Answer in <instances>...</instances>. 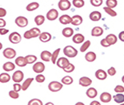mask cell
<instances>
[{
  "label": "cell",
  "mask_w": 124,
  "mask_h": 105,
  "mask_svg": "<svg viewBox=\"0 0 124 105\" xmlns=\"http://www.w3.org/2000/svg\"><path fill=\"white\" fill-rule=\"evenodd\" d=\"M41 33V30L38 28L33 27L26 31L24 34V37L26 39H30L39 36Z\"/></svg>",
  "instance_id": "cell-1"
},
{
  "label": "cell",
  "mask_w": 124,
  "mask_h": 105,
  "mask_svg": "<svg viewBox=\"0 0 124 105\" xmlns=\"http://www.w3.org/2000/svg\"><path fill=\"white\" fill-rule=\"evenodd\" d=\"M64 54L67 57L69 58H74L76 57L78 54V51L72 46H67L64 48Z\"/></svg>",
  "instance_id": "cell-2"
},
{
  "label": "cell",
  "mask_w": 124,
  "mask_h": 105,
  "mask_svg": "<svg viewBox=\"0 0 124 105\" xmlns=\"http://www.w3.org/2000/svg\"><path fill=\"white\" fill-rule=\"evenodd\" d=\"M63 85L57 81H53L50 83L48 85V88L50 91L53 92H57L61 90Z\"/></svg>",
  "instance_id": "cell-3"
},
{
  "label": "cell",
  "mask_w": 124,
  "mask_h": 105,
  "mask_svg": "<svg viewBox=\"0 0 124 105\" xmlns=\"http://www.w3.org/2000/svg\"><path fill=\"white\" fill-rule=\"evenodd\" d=\"M8 39L10 43L13 44H17L21 41L22 37L19 33L14 32L9 35Z\"/></svg>",
  "instance_id": "cell-4"
},
{
  "label": "cell",
  "mask_w": 124,
  "mask_h": 105,
  "mask_svg": "<svg viewBox=\"0 0 124 105\" xmlns=\"http://www.w3.org/2000/svg\"><path fill=\"white\" fill-rule=\"evenodd\" d=\"M3 55L6 58L12 59L16 55V52L11 48H7L5 49L3 52Z\"/></svg>",
  "instance_id": "cell-5"
},
{
  "label": "cell",
  "mask_w": 124,
  "mask_h": 105,
  "mask_svg": "<svg viewBox=\"0 0 124 105\" xmlns=\"http://www.w3.org/2000/svg\"><path fill=\"white\" fill-rule=\"evenodd\" d=\"M15 23L18 27H24L27 26L28 24V20L26 18L20 16L16 18Z\"/></svg>",
  "instance_id": "cell-6"
},
{
  "label": "cell",
  "mask_w": 124,
  "mask_h": 105,
  "mask_svg": "<svg viewBox=\"0 0 124 105\" xmlns=\"http://www.w3.org/2000/svg\"><path fill=\"white\" fill-rule=\"evenodd\" d=\"M70 63V62L69 60L64 57H60V58L58 59L56 62L57 66L60 68L62 69V70L66 68L69 65Z\"/></svg>",
  "instance_id": "cell-7"
},
{
  "label": "cell",
  "mask_w": 124,
  "mask_h": 105,
  "mask_svg": "<svg viewBox=\"0 0 124 105\" xmlns=\"http://www.w3.org/2000/svg\"><path fill=\"white\" fill-rule=\"evenodd\" d=\"M24 73L20 70L15 71L12 76V79L16 83L21 82L24 78Z\"/></svg>",
  "instance_id": "cell-8"
},
{
  "label": "cell",
  "mask_w": 124,
  "mask_h": 105,
  "mask_svg": "<svg viewBox=\"0 0 124 105\" xmlns=\"http://www.w3.org/2000/svg\"><path fill=\"white\" fill-rule=\"evenodd\" d=\"M71 6L70 2L68 0H61L58 3L59 9L62 11H65L69 9Z\"/></svg>",
  "instance_id": "cell-9"
},
{
  "label": "cell",
  "mask_w": 124,
  "mask_h": 105,
  "mask_svg": "<svg viewBox=\"0 0 124 105\" xmlns=\"http://www.w3.org/2000/svg\"><path fill=\"white\" fill-rule=\"evenodd\" d=\"M59 13L58 11L55 9H51L46 14V18L50 21H53L58 18Z\"/></svg>",
  "instance_id": "cell-10"
},
{
  "label": "cell",
  "mask_w": 124,
  "mask_h": 105,
  "mask_svg": "<svg viewBox=\"0 0 124 105\" xmlns=\"http://www.w3.org/2000/svg\"><path fill=\"white\" fill-rule=\"evenodd\" d=\"M33 71L37 73H41L45 70V66L44 64L42 62H37L33 66Z\"/></svg>",
  "instance_id": "cell-11"
},
{
  "label": "cell",
  "mask_w": 124,
  "mask_h": 105,
  "mask_svg": "<svg viewBox=\"0 0 124 105\" xmlns=\"http://www.w3.org/2000/svg\"><path fill=\"white\" fill-rule=\"evenodd\" d=\"M79 84L82 87H87L90 85L92 83V81L89 77H82L79 80Z\"/></svg>",
  "instance_id": "cell-12"
},
{
  "label": "cell",
  "mask_w": 124,
  "mask_h": 105,
  "mask_svg": "<svg viewBox=\"0 0 124 105\" xmlns=\"http://www.w3.org/2000/svg\"><path fill=\"white\" fill-rule=\"evenodd\" d=\"M52 36L48 32H43L41 33L39 36L40 40L43 43H47L51 40Z\"/></svg>",
  "instance_id": "cell-13"
},
{
  "label": "cell",
  "mask_w": 124,
  "mask_h": 105,
  "mask_svg": "<svg viewBox=\"0 0 124 105\" xmlns=\"http://www.w3.org/2000/svg\"><path fill=\"white\" fill-rule=\"evenodd\" d=\"M52 54L50 52L45 50L41 53L40 57L43 61L46 62H49L51 60Z\"/></svg>",
  "instance_id": "cell-14"
},
{
  "label": "cell",
  "mask_w": 124,
  "mask_h": 105,
  "mask_svg": "<svg viewBox=\"0 0 124 105\" xmlns=\"http://www.w3.org/2000/svg\"><path fill=\"white\" fill-rule=\"evenodd\" d=\"M100 98L102 102L107 103L111 101L112 96L111 94L108 93L104 92L101 94Z\"/></svg>",
  "instance_id": "cell-15"
},
{
  "label": "cell",
  "mask_w": 124,
  "mask_h": 105,
  "mask_svg": "<svg viewBox=\"0 0 124 105\" xmlns=\"http://www.w3.org/2000/svg\"><path fill=\"white\" fill-rule=\"evenodd\" d=\"M16 64L18 67H25L27 64V62L25 57L20 56L17 57L15 60Z\"/></svg>",
  "instance_id": "cell-16"
},
{
  "label": "cell",
  "mask_w": 124,
  "mask_h": 105,
  "mask_svg": "<svg viewBox=\"0 0 124 105\" xmlns=\"http://www.w3.org/2000/svg\"><path fill=\"white\" fill-rule=\"evenodd\" d=\"M59 20L62 24H69L72 22V18L68 15H63L59 18Z\"/></svg>",
  "instance_id": "cell-17"
},
{
  "label": "cell",
  "mask_w": 124,
  "mask_h": 105,
  "mask_svg": "<svg viewBox=\"0 0 124 105\" xmlns=\"http://www.w3.org/2000/svg\"><path fill=\"white\" fill-rule=\"evenodd\" d=\"M101 18V14L98 11H94L89 15V18L93 21H98Z\"/></svg>",
  "instance_id": "cell-18"
},
{
  "label": "cell",
  "mask_w": 124,
  "mask_h": 105,
  "mask_svg": "<svg viewBox=\"0 0 124 105\" xmlns=\"http://www.w3.org/2000/svg\"><path fill=\"white\" fill-rule=\"evenodd\" d=\"M95 77L98 79L103 80L106 79L107 77V74L105 72V71L100 69L96 71L95 72Z\"/></svg>",
  "instance_id": "cell-19"
},
{
  "label": "cell",
  "mask_w": 124,
  "mask_h": 105,
  "mask_svg": "<svg viewBox=\"0 0 124 105\" xmlns=\"http://www.w3.org/2000/svg\"><path fill=\"white\" fill-rule=\"evenodd\" d=\"M71 24L75 26H79L83 22V18L79 15H75L72 18Z\"/></svg>",
  "instance_id": "cell-20"
},
{
  "label": "cell",
  "mask_w": 124,
  "mask_h": 105,
  "mask_svg": "<svg viewBox=\"0 0 124 105\" xmlns=\"http://www.w3.org/2000/svg\"><path fill=\"white\" fill-rule=\"evenodd\" d=\"M103 30L101 27L99 26H96L93 28L92 31V36L99 37L103 35Z\"/></svg>",
  "instance_id": "cell-21"
},
{
  "label": "cell",
  "mask_w": 124,
  "mask_h": 105,
  "mask_svg": "<svg viewBox=\"0 0 124 105\" xmlns=\"http://www.w3.org/2000/svg\"><path fill=\"white\" fill-rule=\"evenodd\" d=\"M105 39L110 46L116 44L117 40V37L115 35L112 34L108 35Z\"/></svg>",
  "instance_id": "cell-22"
},
{
  "label": "cell",
  "mask_w": 124,
  "mask_h": 105,
  "mask_svg": "<svg viewBox=\"0 0 124 105\" xmlns=\"http://www.w3.org/2000/svg\"><path fill=\"white\" fill-rule=\"evenodd\" d=\"M85 37L83 35L78 33L75 35L72 38V41L76 44H80L85 40Z\"/></svg>",
  "instance_id": "cell-23"
},
{
  "label": "cell",
  "mask_w": 124,
  "mask_h": 105,
  "mask_svg": "<svg viewBox=\"0 0 124 105\" xmlns=\"http://www.w3.org/2000/svg\"><path fill=\"white\" fill-rule=\"evenodd\" d=\"M16 68V66L13 63L10 61H8L3 64V69L5 71L8 72L13 71L15 70Z\"/></svg>",
  "instance_id": "cell-24"
},
{
  "label": "cell",
  "mask_w": 124,
  "mask_h": 105,
  "mask_svg": "<svg viewBox=\"0 0 124 105\" xmlns=\"http://www.w3.org/2000/svg\"><path fill=\"white\" fill-rule=\"evenodd\" d=\"M98 92L97 90L93 87H91L86 91V95L89 98H93L97 96Z\"/></svg>",
  "instance_id": "cell-25"
},
{
  "label": "cell",
  "mask_w": 124,
  "mask_h": 105,
  "mask_svg": "<svg viewBox=\"0 0 124 105\" xmlns=\"http://www.w3.org/2000/svg\"><path fill=\"white\" fill-rule=\"evenodd\" d=\"M96 58V54L93 52H89L87 53L85 56V58L88 62H92L94 61Z\"/></svg>",
  "instance_id": "cell-26"
},
{
  "label": "cell",
  "mask_w": 124,
  "mask_h": 105,
  "mask_svg": "<svg viewBox=\"0 0 124 105\" xmlns=\"http://www.w3.org/2000/svg\"><path fill=\"white\" fill-rule=\"evenodd\" d=\"M62 35L66 37H70L74 34V30L71 27H65L62 30Z\"/></svg>",
  "instance_id": "cell-27"
},
{
  "label": "cell",
  "mask_w": 124,
  "mask_h": 105,
  "mask_svg": "<svg viewBox=\"0 0 124 105\" xmlns=\"http://www.w3.org/2000/svg\"><path fill=\"white\" fill-rule=\"evenodd\" d=\"M34 79L33 78H27L26 79L24 82L23 83V84L22 85V89L23 91L27 90L28 88L29 87L30 85H31V83L34 81Z\"/></svg>",
  "instance_id": "cell-28"
},
{
  "label": "cell",
  "mask_w": 124,
  "mask_h": 105,
  "mask_svg": "<svg viewBox=\"0 0 124 105\" xmlns=\"http://www.w3.org/2000/svg\"><path fill=\"white\" fill-rule=\"evenodd\" d=\"M10 80V76L9 74L3 73L0 74V82L6 83L9 82Z\"/></svg>",
  "instance_id": "cell-29"
},
{
  "label": "cell",
  "mask_w": 124,
  "mask_h": 105,
  "mask_svg": "<svg viewBox=\"0 0 124 105\" xmlns=\"http://www.w3.org/2000/svg\"><path fill=\"white\" fill-rule=\"evenodd\" d=\"M39 6V4L37 2H32L29 4L26 7V9L28 11H32L38 9Z\"/></svg>",
  "instance_id": "cell-30"
},
{
  "label": "cell",
  "mask_w": 124,
  "mask_h": 105,
  "mask_svg": "<svg viewBox=\"0 0 124 105\" xmlns=\"http://www.w3.org/2000/svg\"><path fill=\"white\" fill-rule=\"evenodd\" d=\"M45 18L42 15L37 16L34 18V22L37 26H40L42 25L45 21Z\"/></svg>",
  "instance_id": "cell-31"
},
{
  "label": "cell",
  "mask_w": 124,
  "mask_h": 105,
  "mask_svg": "<svg viewBox=\"0 0 124 105\" xmlns=\"http://www.w3.org/2000/svg\"><path fill=\"white\" fill-rule=\"evenodd\" d=\"M61 81L64 84L69 85L73 83V79L72 77H70L69 76H67L63 77Z\"/></svg>",
  "instance_id": "cell-32"
},
{
  "label": "cell",
  "mask_w": 124,
  "mask_h": 105,
  "mask_svg": "<svg viewBox=\"0 0 124 105\" xmlns=\"http://www.w3.org/2000/svg\"><path fill=\"white\" fill-rule=\"evenodd\" d=\"M115 101L117 104H120L124 102V95L123 94H117L113 96Z\"/></svg>",
  "instance_id": "cell-33"
},
{
  "label": "cell",
  "mask_w": 124,
  "mask_h": 105,
  "mask_svg": "<svg viewBox=\"0 0 124 105\" xmlns=\"http://www.w3.org/2000/svg\"><path fill=\"white\" fill-rule=\"evenodd\" d=\"M60 51H61V48L57 49V50L54 51V52L53 53V54H52L51 61L54 64H55L57 59L58 58V56L59 54Z\"/></svg>",
  "instance_id": "cell-34"
},
{
  "label": "cell",
  "mask_w": 124,
  "mask_h": 105,
  "mask_svg": "<svg viewBox=\"0 0 124 105\" xmlns=\"http://www.w3.org/2000/svg\"><path fill=\"white\" fill-rule=\"evenodd\" d=\"M27 64H31L35 62L37 60V57L34 55H28L25 57Z\"/></svg>",
  "instance_id": "cell-35"
},
{
  "label": "cell",
  "mask_w": 124,
  "mask_h": 105,
  "mask_svg": "<svg viewBox=\"0 0 124 105\" xmlns=\"http://www.w3.org/2000/svg\"><path fill=\"white\" fill-rule=\"evenodd\" d=\"M72 4L75 7L80 8L84 6L85 2L83 0H74L72 1Z\"/></svg>",
  "instance_id": "cell-36"
},
{
  "label": "cell",
  "mask_w": 124,
  "mask_h": 105,
  "mask_svg": "<svg viewBox=\"0 0 124 105\" xmlns=\"http://www.w3.org/2000/svg\"><path fill=\"white\" fill-rule=\"evenodd\" d=\"M27 105H43L42 101L38 98H33L29 101Z\"/></svg>",
  "instance_id": "cell-37"
},
{
  "label": "cell",
  "mask_w": 124,
  "mask_h": 105,
  "mask_svg": "<svg viewBox=\"0 0 124 105\" xmlns=\"http://www.w3.org/2000/svg\"><path fill=\"white\" fill-rule=\"evenodd\" d=\"M91 45V42L89 40H87L85 43H84L82 45L81 47L80 48V51L82 52H84L87 50L89 46Z\"/></svg>",
  "instance_id": "cell-38"
},
{
  "label": "cell",
  "mask_w": 124,
  "mask_h": 105,
  "mask_svg": "<svg viewBox=\"0 0 124 105\" xmlns=\"http://www.w3.org/2000/svg\"><path fill=\"white\" fill-rule=\"evenodd\" d=\"M105 11L106 13H108V14L110 16H111L112 17H115L117 16V14L116 11H115L114 10L108 7H105L103 8Z\"/></svg>",
  "instance_id": "cell-39"
},
{
  "label": "cell",
  "mask_w": 124,
  "mask_h": 105,
  "mask_svg": "<svg viewBox=\"0 0 124 105\" xmlns=\"http://www.w3.org/2000/svg\"><path fill=\"white\" fill-rule=\"evenodd\" d=\"M117 4V3L116 0H108L106 2V4L107 6L110 9L116 7Z\"/></svg>",
  "instance_id": "cell-40"
},
{
  "label": "cell",
  "mask_w": 124,
  "mask_h": 105,
  "mask_svg": "<svg viewBox=\"0 0 124 105\" xmlns=\"http://www.w3.org/2000/svg\"><path fill=\"white\" fill-rule=\"evenodd\" d=\"M75 69V66L73 64H71L70 63L69 64V65L66 68L64 69L63 70L65 72L69 73H71L73 72L74 71Z\"/></svg>",
  "instance_id": "cell-41"
},
{
  "label": "cell",
  "mask_w": 124,
  "mask_h": 105,
  "mask_svg": "<svg viewBox=\"0 0 124 105\" xmlns=\"http://www.w3.org/2000/svg\"><path fill=\"white\" fill-rule=\"evenodd\" d=\"M9 95L10 98H11L13 99H14L18 98L20 96L18 93L16 92L14 90L10 91L9 92Z\"/></svg>",
  "instance_id": "cell-42"
},
{
  "label": "cell",
  "mask_w": 124,
  "mask_h": 105,
  "mask_svg": "<svg viewBox=\"0 0 124 105\" xmlns=\"http://www.w3.org/2000/svg\"><path fill=\"white\" fill-rule=\"evenodd\" d=\"M90 2L91 4L95 7L100 6L103 3V0H91Z\"/></svg>",
  "instance_id": "cell-43"
},
{
  "label": "cell",
  "mask_w": 124,
  "mask_h": 105,
  "mask_svg": "<svg viewBox=\"0 0 124 105\" xmlns=\"http://www.w3.org/2000/svg\"><path fill=\"white\" fill-rule=\"evenodd\" d=\"M45 77H44L43 74H39L36 77L35 80L38 83L44 82L45 80Z\"/></svg>",
  "instance_id": "cell-44"
},
{
  "label": "cell",
  "mask_w": 124,
  "mask_h": 105,
  "mask_svg": "<svg viewBox=\"0 0 124 105\" xmlns=\"http://www.w3.org/2000/svg\"><path fill=\"white\" fill-rule=\"evenodd\" d=\"M114 91L116 93L124 92V87L120 85H117L114 88Z\"/></svg>",
  "instance_id": "cell-45"
},
{
  "label": "cell",
  "mask_w": 124,
  "mask_h": 105,
  "mask_svg": "<svg viewBox=\"0 0 124 105\" xmlns=\"http://www.w3.org/2000/svg\"><path fill=\"white\" fill-rule=\"evenodd\" d=\"M108 74L109 75L111 76H113L115 75L116 73V71L114 67H110L109 69L108 70Z\"/></svg>",
  "instance_id": "cell-46"
},
{
  "label": "cell",
  "mask_w": 124,
  "mask_h": 105,
  "mask_svg": "<svg viewBox=\"0 0 124 105\" xmlns=\"http://www.w3.org/2000/svg\"><path fill=\"white\" fill-rule=\"evenodd\" d=\"M13 89H14V91H15L16 92H18L19 91H20L21 89H22V86L20 84H14Z\"/></svg>",
  "instance_id": "cell-47"
},
{
  "label": "cell",
  "mask_w": 124,
  "mask_h": 105,
  "mask_svg": "<svg viewBox=\"0 0 124 105\" xmlns=\"http://www.w3.org/2000/svg\"><path fill=\"white\" fill-rule=\"evenodd\" d=\"M7 12L4 9L0 8V17H3L6 16Z\"/></svg>",
  "instance_id": "cell-48"
},
{
  "label": "cell",
  "mask_w": 124,
  "mask_h": 105,
  "mask_svg": "<svg viewBox=\"0 0 124 105\" xmlns=\"http://www.w3.org/2000/svg\"><path fill=\"white\" fill-rule=\"evenodd\" d=\"M101 44L103 47H107L110 46V45L108 43L107 41H106L105 38L103 39L101 41Z\"/></svg>",
  "instance_id": "cell-49"
},
{
  "label": "cell",
  "mask_w": 124,
  "mask_h": 105,
  "mask_svg": "<svg viewBox=\"0 0 124 105\" xmlns=\"http://www.w3.org/2000/svg\"><path fill=\"white\" fill-rule=\"evenodd\" d=\"M9 30L5 28H0V35H3L7 34Z\"/></svg>",
  "instance_id": "cell-50"
},
{
  "label": "cell",
  "mask_w": 124,
  "mask_h": 105,
  "mask_svg": "<svg viewBox=\"0 0 124 105\" xmlns=\"http://www.w3.org/2000/svg\"><path fill=\"white\" fill-rule=\"evenodd\" d=\"M6 21L4 19L0 18V27H3L6 26Z\"/></svg>",
  "instance_id": "cell-51"
},
{
  "label": "cell",
  "mask_w": 124,
  "mask_h": 105,
  "mask_svg": "<svg viewBox=\"0 0 124 105\" xmlns=\"http://www.w3.org/2000/svg\"><path fill=\"white\" fill-rule=\"evenodd\" d=\"M119 38L121 41L124 42V31L120 33L119 34Z\"/></svg>",
  "instance_id": "cell-52"
},
{
  "label": "cell",
  "mask_w": 124,
  "mask_h": 105,
  "mask_svg": "<svg viewBox=\"0 0 124 105\" xmlns=\"http://www.w3.org/2000/svg\"><path fill=\"white\" fill-rule=\"evenodd\" d=\"M90 105H101L100 103L96 101H92L90 104Z\"/></svg>",
  "instance_id": "cell-53"
},
{
  "label": "cell",
  "mask_w": 124,
  "mask_h": 105,
  "mask_svg": "<svg viewBox=\"0 0 124 105\" xmlns=\"http://www.w3.org/2000/svg\"><path fill=\"white\" fill-rule=\"evenodd\" d=\"M75 105H85V104L81 102H78Z\"/></svg>",
  "instance_id": "cell-54"
},
{
  "label": "cell",
  "mask_w": 124,
  "mask_h": 105,
  "mask_svg": "<svg viewBox=\"0 0 124 105\" xmlns=\"http://www.w3.org/2000/svg\"><path fill=\"white\" fill-rule=\"evenodd\" d=\"M45 105H54L53 103L49 102L47 103Z\"/></svg>",
  "instance_id": "cell-55"
},
{
  "label": "cell",
  "mask_w": 124,
  "mask_h": 105,
  "mask_svg": "<svg viewBox=\"0 0 124 105\" xmlns=\"http://www.w3.org/2000/svg\"><path fill=\"white\" fill-rule=\"evenodd\" d=\"M2 48H3V44H2L0 42V50H1Z\"/></svg>",
  "instance_id": "cell-56"
},
{
  "label": "cell",
  "mask_w": 124,
  "mask_h": 105,
  "mask_svg": "<svg viewBox=\"0 0 124 105\" xmlns=\"http://www.w3.org/2000/svg\"><path fill=\"white\" fill-rule=\"evenodd\" d=\"M122 81L124 83V76H123V77H122Z\"/></svg>",
  "instance_id": "cell-57"
},
{
  "label": "cell",
  "mask_w": 124,
  "mask_h": 105,
  "mask_svg": "<svg viewBox=\"0 0 124 105\" xmlns=\"http://www.w3.org/2000/svg\"><path fill=\"white\" fill-rule=\"evenodd\" d=\"M120 105H124V104H120Z\"/></svg>",
  "instance_id": "cell-58"
}]
</instances>
